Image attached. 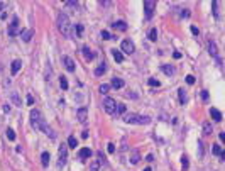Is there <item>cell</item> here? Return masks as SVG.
<instances>
[{"instance_id":"obj_1","label":"cell","mask_w":225,"mask_h":171,"mask_svg":"<svg viewBox=\"0 0 225 171\" xmlns=\"http://www.w3.org/2000/svg\"><path fill=\"white\" fill-rule=\"evenodd\" d=\"M30 124H32V127L37 130H42V132H46L47 137H51V139H56V134H54V130L47 125L46 119L42 117L41 110H37V108H32L30 110Z\"/></svg>"},{"instance_id":"obj_2","label":"cell","mask_w":225,"mask_h":171,"mask_svg":"<svg viewBox=\"0 0 225 171\" xmlns=\"http://www.w3.org/2000/svg\"><path fill=\"white\" fill-rule=\"evenodd\" d=\"M56 24H58V31L61 32V34L65 36V37H71V24H70V17L66 15L65 12H61L58 15V20H56Z\"/></svg>"},{"instance_id":"obj_3","label":"cell","mask_w":225,"mask_h":171,"mask_svg":"<svg viewBox=\"0 0 225 171\" xmlns=\"http://www.w3.org/2000/svg\"><path fill=\"white\" fill-rule=\"evenodd\" d=\"M115 107H117V102L113 100V98H110V97H105V98H103V110H105L107 114H112L113 115Z\"/></svg>"},{"instance_id":"obj_4","label":"cell","mask_w":225,"mask_h":171,"mask_svg":"<svg viewBox=\"0 0 225 171\" xmlns=\"http://www.w3.org/2000/svg\"><path fill=\"white\" fill-rule=\"evenodd\" d=\"M66 159H68V148L63 144V146L59 148V158H58V166L59 168L66 164Z\"/></svg>"},{"instance_id":"obj_5","label":"cell","mask_w":225,"mask_h":171,"mask_svg":"<svg viewBox=\"0 0 225 171\" xmlns=\"http://www.w3.org/2000/svg\"><path fill=\"white\" fill-rule=\"evenodd\" d=\"M154 9H156V2H154V0H146V2H144V12H146L147 19L152 17Z\"/></svg>"},{"instance_id":"obj_6","label":"cell","mask_w":225,"mask_h":171,"mask_svg":"<svg viewBox=\"0 0 225 171\" xmlns=\"http://www.w3.org/2000/svg\"><path fill=\"white\" fill-rule=\"evenodd\" d=\"M76 119L81 122V124H85L86 120H88V110H86V107H80L76 110Z\"/></svg>"},{"instance_id":"obj_7","label":"cell","mask_w":225,"mask_h":171,"mask_svg":"<svg viewBox=\"0 0 225 171\" xmlns=\"http://www.w3.org/2000/svg\"><path fill=\"white\" fill-rule=\"evenodd\" d=\"M122 51L127 54H132L134 51H136V46H134V42L129 41V39H124L122 41Z\"/></svg>"},{"instance_id":"obj_8","label":"cell","mask_w":225,"mask_h":171,"mask_svg":"<svg viewBox=\"0 0 225 171\" xmlns=\"http://www.w3.org/2000/svg\"><path fill=\"white\" fill-rule=\"evenodd\" d=\"M63 65H65V68L70 71V73H73V71H75V66H76L75 61H73L70 56H63Z\"/></svg>"},{"instance_id":"obj_9","label":"cell","mask_w":225,"mask_h":171,"mask_svg":"<svg viewBox=\"0 0 225 171\" xmlns=\"http://www.w3.org/2000/svg\"><path fill=\"white\" fill-rule=\"evenodd\" d=\"M19 34V19H14L12 20V24L9 25V36H17Z\"/></svg>"},{"instance_id":"obj_10","label":"cell","mask_w":225,"mask_h":171,"mask_svg":"<svg viewBox=\"0 0 225 171\" xmlns=\"http://www.w3.org/2000/svg\"><path fill=\"white\" fill-rule=\"evenodd\" d=\"M20 68H22V61H20V59H14V61H12V66H10L12 75H17Z\"/></svg>"},{"instance_id":"obj_11","label":"cell","mask_w":225,"mask_h":171,"mask_svg":"<svg viewBox=\"0 0 225 171\" xmlns=\"http://www.w3.org/2000/svg\"><path fill=\"white\" fill-rule=\"evenodd\" d=\"M32 36H34V29H27V31H22L20 32V37H22L24 42H29L32 39Z\"/></svg>"},{"instance_id":"obj_12","label":"cell","mask_w":225,"mask_h":171,"mask_svg":"<svg viewBox=\"0 0 225 171\" xmlns=\"http://www.w3.org/2000/svg\"><path fill=\"white\" fill-rule=\"evenodd\" d=\"M161 71H163L164 75H168V76H171V75L176 73V70H174L171 65H163V66H161Z\"/></svg>"},{"instance_id":"obj_13","label":"cell","mask_w":225,"mask_h":171,"mask_svg":"<svg viewBox=\"0 0 225 171\" xmlns=\"http://www.w3.org/2000/svg\"><path fill=\"white\" fill-rule=\"evenodd\" d=\"M78 156H80V159H88L90 156H91V151H90V148H81L80 153H78Z\"/></svg>"},{"instance_id":"obj_14","label":"cell","mask_w":225,"mask_h":171,"mask_svg":"<svg viewBox=\"0 0 225 171\" xmlns=\"http://www.w3.org/2000/svg\"><path fill=\"white\" fill-rule=\"evenodd\" d=\"M141 161V154H139V151L137 149H132V153H130V163L132 164H137Z\"/></svg>"},{"instance_id":"obj_15","label":"cell","mask_w":225,"mask_h":171,"mask_svg":"<svg viewBox=\"0 0 225 171\" xmlns=\"http://www.w3.org/2000/svg\"><path fill=\"white\" fill-rule=\"evenodd\" d=\"M124 85H125V83H124V80H122V78H113L110 87H112V88H115V90H120Z\"/></svg>"},{"instance_id":"obj_16","label":"cell","mask_w":225,"mask_h":171,"mask_svg":"<svg viewBox=\"0 0 225 171\" xmlns=\"http://www.w3.org/2000/svg\"><path fill=\"white\" fill-rule=\"evenodd\" d=\"M124 122H127V124H136L137 122V114H125Z\"/></svg>"},{"instance_id":"obj_17","label":"cell","mask_w":225,"mask_h":171,"mask_svg":"<svg viewBox=\"0 0 225 171\" xmlns=\"http://www.w3.org/2000/svg\"><path fill=\"white\" fill-rule=\"evenodd\" d=\"M83 56H85V59H86V61H91V59L95 58V54L91 53V49H90L88 46H83Z\"/></svg>"},{"instance_id":"obj_18","label":"cell","mask_w":225,"mask_h":171,"mask_svg":"<svg viewBox=\"0 0 225 171\" xmlns=\"http://www.w3.org/2000/svg\"><path fill=\"white\" fill-rule=\"evenodd\" d=\"M208 53L212 54L213 58H217L218 59V51H217V44H215V42H210V44H208Z\"/></svg>"},{"instance_id":"obj_19","label":"cell","mask_w":225,"mask_h":171,"mask_svg":"<svg viewBox=\"0 0 225 171\" xmlns=\"http://www.w3.org/2000/svg\"><path fill=\"white\" fill-rule=\"evenodd\" d=\"M149 122H151V117H149V115H137V122L136 124L146 125V124H149Z\"/></svg>"},{"instance_id":"obj_20","label":"cell","mask_w":225,"mask_h":171,"mask_svg":"<svg viewBox=\"0 0 225 171\" xmlns=\"http://www.w3.org/2000/svg\"><path fill=\"white\" fill-rule=\"evenodd\" d=\"M125 110H127V107L124 105V103H117V107H115V110H113V115H122V114H125Z\"/></svg>"},{"instance_id":"obj_21","label":"cell","mask_w":225,"mask_h":171,"mask_svg":"<svg viewBox=\"0 0 225 171\" xmlns=\"http://www.w3.org/2000/svg\"><path fill=\"white\" fill-rule=\"evenodd\" d=\"M113 29H117V31H127V24L124 22V20H118V22H113V25H112Z\"/></svg>"},{"instance_id":"obj_22","label":"cell","mask_w":225,"mask_h":171,"mask_svg":"<svg viewBox=\"0 0 225 171\" xmlns=\"http://www.w3.org/2000/svg\"><path fill=\"white\" fill-rule=\"evenodd\" d=\"M210 115H212V119L217 120V122L222 120V114H220V110H217V108H210Z\"/></svg>"},{"instance_id":"obj_23","label":"cell","mask_w":225,"mask_h":171,"mask_svg":"<svg viewBox=\"0 0 225 171\" xmlns=\"http://www.w3.org/2000/svg\"><path fill=\"white\" fill-rule=\"evenodd\" d=\"M105 71H107V65L105 63H102V65H98L97 68H95V75H97V76H102Z\"/></svg>"},{"instance_id":"obj_24","label":"cell","mask_w":225,"mask_h":171,"mask_svg":"<svg viewBox=\"0 0 225 171\" xmlns=\"http://www.w3.org/2000/svg\"><path fill=\"white\" fill-rule=\"evenodd\" d=\"M178 97H179V103H186V100H188V97H186V92H184L183 88H179L178 90Z\"/></svg>"},{"instance_id":"obj_25","label":"cell","mask_w":225,"mask_h":171,"mask_svg":"<svg viewBox=\"0 0 225 171\" xmlns=\"http://www.w3.org/2000/svg\"><path fill=\"white\" fill-rule=\"evenodd\" d=\"M112 54H113V59H115L117 63H122V61H124V54L120 53V51H117V49H112Z\"/></svg>"},{"instance_id":"obj_26","label":"cell","mask_w":225,"mask_h":171,"mask_svg":"<svg viewBox=\"0 0 225 171\" xmlns=\"http://www.w3.org/2000/svg\"><path fill=\"white\" fill-rule=\"evenodd\" d=\"M212 130H213V127H212L210 122H205V124H203V134H205V136H212Z\"/></svg>"},{"instance_id":"obj_27","label":"cell","mask_w":225,"mask_h":171,"mask_svg":"<svg viewBox=\"0 0 225 171\" xmlns=\"http://www.w3.org/2000/svg\"><path fill=\"white\" fill-rule=\"evenodd\" d=\"M212 153L215 154V156H220V154L224 153V149H222L220 144H213V146H212Z\"/></svg>"},{"instance_id":"obj_28","label":"cell","mask_w":225,"mask_h":171,"mask_svg":"<svg viewBox=\"0 0 225 171\" xmlns=\"http://www.w3.org/2000/svg\"><path fill=\"white\" fill-rule=\"evenodd\" d=\"M100 166H102L100 161H91V164H90V171H100Z\"/></svg>"},{"instance_id":"obj_29","label":"cell","mask_w":225,"mask_h":171,"mask_svg":"<svg viewBox=\"0 0 225 171\" xmlns=\"http://www.w3.org/2000/svg\"><path fill=\"white\" fill-rule=\"evenodd\" d=\"M41 161H42V166L49 164V153H42L41 154Z\"/></svg>"},{"instance_id":"obj_30","label":"cell","mask_w":225,"mask_h":171,"mask_svg":"<svg viewBox=\"0 0 225 171\" xmlns=\"http://www.w3.org/2000/svg\"><path fill=\"white\" fill-rule=\"evenodd\" d=\"M68 146H70V148H76L78 146V141H76V137L75 136H71L70 139H68Z\"/></svg>"},{"instance_id":"obj_31","label":"cell","mask_w":225,"mask_h":171,"mask_svg":"<svg viewBox=\"0 0 225 171\" xmlns=\"http://www.w3.org/2000/svg\"><path fill=\"white\" fill-rule=\"evenodd\" d=\"M149 39H151V41H156V39H158V29L149 31Z\"/></svg>"},{"instance_id":"obj_32","label":"cell","mask_w":225,"mask_h":171,"mask_svg":"<svg viewBox=\"0 0 225 171\" xmlns=\"http://www.w3.org/2000/svg\"><path fill=\"white\" fill-rule=\"evenodd\" d=\"M59 85H61V88H63V90H68V80H66L65 76L59 78Z\"/></svg>"},{"instance_id":"obj_33","label":"cell","mask_w":225,"mask_h":171,"mask_svg":"<svg viewBox=\"0 0 225 171\" xmlns=\"http://www.w3.org/2000/svg\"><path fill=\"white\" fill-rule=\"evenodd\" d=\"M10 97H12V102H14L15 105H22V102H20V98H19V95H17V93H12Z\"/></svg>"},{"instance_id":"obj_34","label":"cell","mask_w":225,"mask_h":171,"mask_svg":"<svg viewBox=\"0 0 225 171\" xmlns=\"http://www.w3.org/2000/svg\"><path fill=\"white\" fill-rule=\"evenodd\" d=\"M7 137H9V141H14V139H15V132H14V130L12 129H7Z\"/></svg>"},{"instance_id":"obj_35","label":"cell","mask_w":225,"mask_h":171,"mask_svg":"<svg viewBox=\"0 0 225 171\" xmlns=\"http://www.w3.org/2000/svg\"><path fill=\"white\" fill-rule=\"evenodd\" d=\"M212 7H213V15L218 19V2H213Z\"/></svg>"},{"instance_id":"obj_36","label":"cell","mask_w":225,"mask_h":171,"mask_svg":"<svg viewBox=\"0 0 225 171\" xmlns=\"http://www.w3.org/2000/svg\"><path fill=\"white\" fill-rule=\"evenodd\" d=\"M149 85H151V87H159L161 83H159V80H156V78H149Z\"/></svg>"},{"instance_id":"obj_37","label":"cell","mask_w":225,"mask_h":171,"mask_svg":"<svg viewBox=\"0 0 225 171\" xmlns=\"http://www.w3.org/2000/svg\"><path fill=\"white\" fill-rule=\"evenodd\" d=\"M75 31H76L78 36H81L83 34V25H81V24H76V25H75Z\"/></svg>"},{"instance_id":"obj_38","label":"cell","mask_w":225,"mask_h":171,"mask_svg":"<svg viewBox=\"0 0 225 171\" xmlns=\"http://www.w3.org/2000/svg\"><path fill=\"white\" fill-rule=\"evenodd\" d=\"M107 151L110 154H113L115 153V144H112V142H108V146H107Z\"/></svg>"},{"instance_id":"obj_39","label":"cell","mask_w":225,"mask_h":171,"mask_svg":"<svg viewBox=\"0 0 225 171\" xmlns=\"http://www.w3.org/2000/svg\"><path fill=\"white\" fill-rule=\"evenodd\" d=\"M108 90H110V85H105V83H103V85H100V92H102V93H107Z\"/></svg>"},{"instance_id":"obj_40","label":"cell","mask_w":225,"mask_h":171,"mask_svg":"<svg viewBox=\"0 0 225 171\" xmlns=\"http://www.w3.org/2000/svg\"><path fill=\"white\" fill-rule=\"evenodd\" d=\"M181 161H183V170H188V166H189L188 158H186V156H183V158H181Z\"/></svg>"},{"instance_id":"obj_41","label":"cell","mask_w":225,"mask_h":171,"mask_svg":"<svg viewBox=\"0 0 225 171\" xmlns=\"http://www.w3.org/2000/svg\"><path fill=\"white\" fill-rule=\"evenodd\" d=\"M66 7H71V9H78V2H66Z\"/></svg>"},{"instance_id":"obj_42","label":"cell","mask_w":225,"mask_h":171,"mask_svg":"<svg viewBox=\"0 0 225 171\" xmlns=\"http://www.w3.org/2000/svg\"><path fill=\"white\" fill-rule=\"evenodd\" d=\"M186 83H188V85H193V83H195V76L188 75V76H186Z\"/></svg>"},{"instance_id":"obj_43","label":"cell","mask_w":225,"mask_h":171,"mask_svg":"<svg viewBox=\"0 0 225 171\" xmlns=\"http://www.w3.org/2000/svg\"><path fill=\"white\" fill-rule=\"evenodd\" d=\"M102 37H103V39H110L112 36H110V32H108V31H102Z\"/></svg>"},{"instance_id":"obj_44","label":"cell","mask_w":225,"mask_h":171,"mask_svg":"<svg viewBox=\"0 0 225 171\" xmlns=\"http://www.w3.org/2000/svg\"><path fill=\"white\" fill-rule=\"evenodd\" d=\"M198 154L203 156V144H201V141H198Z\"/></svg>"},{"instance_id":"obj_45","label":"cell","mask_w":225,"mask_h":171,"mask_svg":"<svg viewBox=\"0 0 225 171\" xmlns=\"http://www.w3.org/2000/svg\"><path fill=\"white\" fill-rule=\"evenodd\" d=\"M201 98H203L205 102L208 100V92H207V90H203V92H201Z\"/></svg>"},{"instance_id":"obj_46","label":"cell","mask_w":225,"mask_h":171,"mask_svg":"<svg viewBox=\"0 0 225 171\" xmlns=\"http://www.w3.org/2000/svg\"><path fill=\"white\" fill-rule=\"evenodd\" d=\"M191 34H195V36H198V34H200V31H198V27H195V25H191Z\"/></svg>"},{"instance_id":"obj_47","label":"cell","mask_w":225,"mask_h":171,"mask_svg":"<svg viewBox=\"0 0 225 171\" xmlns=\"http://www.w3.org/2000/svg\"><path fill=\"white\" fill-rule=\"evenodd\" d=\"M181 17H186V19H188V17H189V10H186V9H184V10H181Z\"/></svg>"},{"instance_id":"obj_48","label":"cell","mask_w":225,"mask_h":171,"mask_svg":"<svg viewBox=\"0 0 225 171\" xmlns=\"http://www.w3.org/2000/svg\"><path fill=\"white\" fill-rule=\"evenodd\" d=\"M34 103V98H32V95H27V105H32Z\"/></svg>"},{"instance_id":"obj_49","label":"cell","mask_w":225,"mask_h":171,"mask_svg":"<svg viewBox=\"0 0 225 171\" xmlns=\"http://www.w3.org/2000/svg\"><path fill=\"white\" fill-rule=\"evenodd\" d=\"M122 151H125V149H127V139H124V141H122Z\"/></svg>"},{"instance_id":"obj_50","label":"cell","mask_w":225,"mask_h":171,"mask_svg":"<svg viewBox=\"0 0 225 171\" xmlns=\"http://www.w3.org/2000/svg\"><path fill=\"white\" fill-rule=\"evenodd\" d=\"M218 137H220V141L224 142V141H225V132H220V134H218Z\"/></svg>"},{"instance_id":"obj_51","label":"cell","mask_w":225,"mask_h":171,"mask_svg":"<svg viewBox=\"0 0 225 171\" xmlns=\"http://www.w3.org/2000/svg\"><path fill=\"white\" fill-rule=\"evenodd\" d=\"M81 137H83V139H86V137H88V130H83V134H81Z\"/></svg>"},{"instance_id":"obj_52","label":"cell","mask_w":225,"mask_h":171,"mask_svg":"<svg viewBox=\"0 0 225 171\" xmlns=\"http://www.w3.org/2000/svg\"><path fill=\"white\" fill-rule=\"evenodd\" d=\"M4 112H10V105H4Z\"/></svg>"},{"instance_id":"obj_53","label":"cell","mask_w":225,"mask_h":171,"mask_svg":"<svg viewBox=\"0 0 225 171\" xmlns=\"http://www.w3.org/2000/svg\"><path fill=\"white\" fill-rule=\"evenodd\" d=\"M173 56H174V58H176V59H179V58H181V53H178V51H176V53L173 54Z\"/></svg>"},{"instance_id":"obj_54","label":"cell","mask_w":225,"mask_h":171,"mask_svg":"<svg viewBox=\"0 0 225 171\" xmlns=\"http://www.w3.org/2000/svg\"><path fill=\"white\" fill-rule=\"evenodd\" d=\"M144 171H152V170H151V168H146V170H144Z\"/></svg>"}]
</instances>
